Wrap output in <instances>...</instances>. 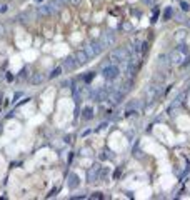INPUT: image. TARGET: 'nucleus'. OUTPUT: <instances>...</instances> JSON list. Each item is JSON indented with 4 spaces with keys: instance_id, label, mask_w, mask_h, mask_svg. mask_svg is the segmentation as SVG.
Returning <instances> with one entry per match:
<instances>
[{
    "instance_id": "nucleus-18",
    "label": "nucleus",
    "mask_w": 190,
    "mask_h": 200,
    "mask_svg": "<svg viewBox=\"0 0 190 200\" xmlns=\"http://www.w3.org/2000/svg\"><path fill=\"white\" fill-rule=\"evenodd\" d=\"M157 19H159V9L153 10V15H152V23H155L157 22Z\"/></svg>"
},
{
    "instance_id": "nucleus-2",
    "label": "nucleus",
    "mask_w": 190,
    "mask_h": 200,
    "mask_svg": "<svg viewBox=\"0 0 190 200\" xmlns=\"http://www.w3.org/2000/svg\"><path fill=\"white\" fill-rule=\"evenodd\" d=\"M183 60H185V57H183V52H182V50H173V52L169 54V62H170V65H173V67L182 65Z\"/></svg>"
},
{
    "instance_id": "nucleus-9",
    "label": "nucleus",
    "mask_w": 190,
    "mask_h": 200,
    "mask_svg": "<svg viewBox=\"0 0 190 200\" xmlns=\"http://www.w3.org/2000/svg\"><path fill=\"white\" fill-rule=\"evenodd\" d=\"M82 117H84L85 120H90V118L94 117V110H92V107H85V108H84V112H82Z\"/></svg>"
},
{
    "instance_id": "nucleus-16",
    "label": "nucleus",
    "mask_w": 190,
    "mask_h": 200,
    "mask_svg": "<svg viewBox=\"0 0 190 200\" xmlns=\"http://www.w3.org/2000/svg\"><path fill=\"white\" fill-rule=\"evenodd\" d=\"M180 10H182V12H189V10H190L189 3H187V2H180Z\"/></svg>"
},
{
    "instance_id": "nucleus-5",
    "label": "nucleus",
    "mask_w": 190,
    "mask_h": 200,
    "mask_svg": "<svg viewBox=\"0 0 190 200\" xmlns=\"http://www.w3.org/2000/svg\"><path fill=\"white\" fill-rule=\"evenodd\" d=\"M114 42H115V37H114V33H110V32L104 33V35H102V40H100V43L104 45V48L105 47H110Z\"/></svg>"
},
{
    "instance_id": "nucleus-24",
    "label": "nucleus",
    "mask_w": 190,
    "mask_h": 200,
    "mask_svg": "<svg viewBox=\"0 0 190 200\" xmlns=\"http://www.w3.org/2000/svg\"><path fill=\"white\" fill-rule=\"evenodd\" d=\"M143 2H145L147 5H152V3H153V0H143Z\"/></svg>"
},
{
    "instance_id": "nucleus-12",
    "label": "nucleus",
    "mask_w": 190,
    "mask_h": 200,
    "mask_svg": "<svg viewBox=\"0 0 190 200\" xmlns=\"http://www.w3.org/2000/svg\"><path fill=\"white\" fill-rule=\"evenodd\" d=\"M155 95H157V88L153 87V88H150V90H149V94H147V100H149V102L155 100Z\"/></svg>"
},
{
    "instance_id": "nucleus-7",
    "label": "nucleus",
    "mask_w": 190,
    "mask_h": 200,
    "mask_svg": "<svg viewBox=\"0 0 190 200\" xmlns=\"http://www.w3.org/2000/svg\"><path fill=\"white\" fill-rule=\"evenodd\" d=\"M78 175L77 173H70V177H68V187L70 189H77L78 187Z\"/></svg>"
},
{
    "instance_id": "nucleus-8",
    "label": "nucleus",
    "mask_w": 190,
    "mask_h": 200,
    "mask_svg": "<svg viewBox=\"0 0 190 200\" xmlns=\"http://www.w3.org/2000/svg\"><path fill=\"white\" fill-rule=\"evenodd\" d=\"M77 65H78V62H77L75 57H68L65 60V67H67V68H75Z\"/></svg>"
},
{
    "instance_id": "nucleus-22",
    "label": "nucleus",
    "mask_w": 190,
    "mask_h": 200,
    "mask_svg": "<svg viewBox=\"0 0 190 200\" xmlns=\"http://www.w3.org/2000/svg\"><path fill=\"white\" fill-rule=\"evenodd\" d=\"M40 80H42V75H37V77H35V78H33V84H38Z\"/></svg>"
},
{
    "instance_id": "nucleus-11",
    "label": "nucleus",
    "mask_w": 190,
    "mask_h": 200,
    "mask_svg": "<svg viewBox=\"0 0 190 200\" xmlns=\"http://www.w3.org/2000/svg\"><path fill=\"white\" fill-rule=\"evenodd\" d=\"M97 173H98V165H95L94 170L88 172V182H94V180H95V177H97Z\"/></svg>"
},
{
    "instance_id": "nucleus-17",
    "label": "nucleus",
    "mask_w": 190,
    "mask_h": 200,
    "mask_svg": "<svg viewBox=\"0 0 190 200\" xmlns=\"http://www.w3.org/2000/svg\"><path fill=\"white\" fill-rule=\"evenodd\" d=\"M94 77H95V74H94V72H88V75H87V77H84V80H85L87 84H88V82H92V80H94Z\"/></svg>"
},
{
    "instance_id": "nucleus-4",
    "label": "nucleus",
    "mask_w": 190,
    "mask_h": 200,
    "mask_svg": "<svg viewBox=\"0 0 190 200\" xmlns=\"http://www.w3.org/2000/svg\"><path fill=\"white\" fill-rule=\"evenodd\" d=\"M104 50V45L100 43V42H92V43H88L85 47V52L88 57H95V55H98L100 52Z\"/></svg>"
},
{
    "instance_id": "nucleus-20",
    "label": "nucleus",
    "mask_w": 190,
    "mask_h": 200,
    "mask_svg": "<svg viewBox=\"0 0 190 200\" xmlns=\"http://www.w3.org/2000/svg\"><path fill=\"white\" fill-rule=\"evenodd\" d=\"M175 19H177V22H185V19H183V15H182V13H177V15H175Z\"/></svg>"
},
{
    "instance_id": "nucleus-3",
    "label": "nucleus",
    "mask_w": 190,
    "mask_h": 200,
    "mask_svg": "<svg viewBox=\"0 0 190 200\" xmlns=\"http://www.w3.org/2000/svg\"><path fill=\"white\" fill-rule=\"evenodd\" d=\"M118 74H120V70H118V67H117V65H108V67H105L104 72H102L104 78H107V80H115V78L118 77Z\"/></svg>"
},
{
    "instance_id": "nucleus-23",
    "label": "nucleus",
    "mask_w": 190,
    "mask_h": 200,
    "mask_svg": "<svg viewBox=\"0 0 190 200\" xmlns=\"http://www.w3.org/2000/svg\"><path fill=\"white\" fill-rule=\"evenodd\" d=\"M105 127H107V124H100V125H98V128H97V130H102V128H105Z\"/></svg>"
},
{
    "instance_id": "nucleus-13",
    "label": "nucleus",
    "mask_w": 190,
    "mask_h": 200,
    "mask_svg": "<svg viewBox=\"0 0 190 200\" xmlns=\"http://www.w3.org/2000/svg\"><path fill=\"white\" fill-rule=\"evenodd\" d=\"M172 15H173V10H172V7H167V9H165V12H163V17H162V19H163V20H169Z\"/></svg>"
},
{
    "instance_id": "nucleus-14",
    "label": "nucleus",
    "mask_w": 190,
    "mask_h": 200,
    "mask_svg": "<svg viewBox=\"0 0 190 200\" xmlns=\"http://www.w3.org/2000/svg\"><path fill=\"white\" fill-rule=\"evenodd\" d=\"M62 74V67H57V68H54V72L50 74V78H55L57 75H60Z\"/></svg>"
},
{
    "instance_id": "nucleus-27",
    "label": "nucleus",
    "mask_w": 190,
    "mask_h": 200,
    "mask_svg": "<svg viewBox=\"0 0 190 200\" xmlns=\"http://www.w3.org/2000/svg\"><path fill=\"white\" fill-rule=\"evenodd\" d=\"M37 2H42V0H37Z\"/></svg>"
},
{
    "instance_id": "nucleus-10",
    "label": "nucleus",
    "mask_w": 190,
    "mask_h": 200,
    "mask_svg": "<svg viewBox=\"0 0 190 200\" xmlns=\"http://www.w3.org/2000/svg\"><path fill=\"white\" fill-rule=\"evenodd\" d=\"M54 12V7L52 5H42L40 7V13L42 15H48V13H52Z\"/></svg>"
},
{
    "instance_id": "nucleus-1",
    "label": "nucleus",
    "mask_w": 190,
    "mask_h": 200,
    "mask_svg": "<svg viewBox=\"0 0 190 200\" xmlns=\"http://www.w3.org/2000/svg\"><path fill=\"white\" fill-rule=\"evenodd\" d=\"M127 58H128V50L127 48H115L110 54L112 62H127Z\"/></svg>"
},
{
    "instance_id": "nucleus-19",
    "label": "nucleus",
    "mask_w": 190,
    "mask_h": 200,
    "mask_svg": "<svg viewBox=\"0 0 190 200\" xmlns=\"http://www.w3.org/2000/svg\"><path fill=\"white\" fill-rule=\"evenodd\" d=\"M90 199H104V195L100 192H95L94 195H90Z\"/></svg>"
},
{
    "instance_id": "nucleus-21",
    "label": "nucleus",
    "mask_w": 190,
    "mask_h": 200,
    "mask_svg": "<svg viewBox=\"0 0 190 200\" xmlns=\"http://www.w3.org/2000/svg\"><path fill=\"white\" fill-rule=\"evenodd\" d=\"M67 2H68V0H54V3H58V5H64Z\"/></svg>"
},
{
    "instance_id": "nucleus-6",
    "label": "nucleus",
    "mask_w": 190,
    "mask_h": 200,
    "mask_svg": "<svg viewBox=\"0 0 190 200\" xmlns=\"http://www.w3.org/2000/svg\"><path fill=\"white\" fill-rule=\"evenodd\" d=\"M75 58H77V62H78V65H84V64H87L88 62V55H87V52L85 50H78L75 54Z\"/></svg>"
},
{
    "instance_id": "nucleus-15",
    "label": "nucleus",
    "mask_w": 190,
    "mask_h": 200,
    "mask_svg": "<svg viewBox=\"0 0 190 200\" xmlns=\"http://www.w3.org/2000/svg\"><path fill=\"white\" fill-rule=\"evenodd\" d=\"M175 38H177L179 42H182V38H185V30H179L177 35H175Z\"/></svg>"
},
{
    "instance_id": "nucleus-26",
    "label": "nucleus",
    "mask_w": 190,
    "mask_h": 200,
    "mask_svg": "<svg viewBox=\"0 0 190 200\" xmlns=\"http://www.w3.org/2000/svg\"><path fill=\"white\" fill-rule=\"evenodd\" d=\"M187 23H189V27H190V19H189V22H187Z\"/></svg>"
},
{
    "instance_id": "nucleus-25",
    "label": "nucleus",
    "mask_w": 190,
    "mask_h": 200,
    "mask_svg": "<svg viewBox=\"0 0 190 200\" xmlns=\"http://www.w3.org/2000/svg\"><path fill=\"white\" fill-rule=\"evenodd\" d=\"M72 2H74V3H75V5H77V3H78V2H80V0H72Z\"/></svg>"
}]
</instances>
